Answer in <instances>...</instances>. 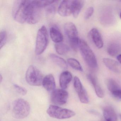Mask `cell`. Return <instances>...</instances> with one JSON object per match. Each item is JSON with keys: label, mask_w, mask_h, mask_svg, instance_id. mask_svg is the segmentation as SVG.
<instances>
[{"label": "cell", "mask_w": 121, "mask_h": 121, "mask_svg": "<svg viewBox=\"0 0 121 121\" xmlns=\"http://www.w3.org/2000/svg\"><path fill=\"white\" fill-rule=\"evenodd\" d=\"M73 0H63L59 5L58 13L62 17H68L73 14Z\"/></svg>", "instance_id": "obj_9"}, {"label": "cell", "mask_w": 121, "mask_h": 121, "mask_svg": "<svg viewBox=\"0 0 121 121\" xmlns=\"http://www.w3.org/2000/svg\"><path fill=\"white\" fill-rule=\"evenodd\" d=\"M78 95L79 99L81 103L85 104H87L89 102L88 97L87 94V92L85 89L81 93Z\"/></svg>", "instance_id": "obj_26"}, {"label": "cell", "mask_w": 121, "mask_h": 121, "mask_svg": "<svg viewBox=\"0 0 121 121\" xmlns=\"http://www.w3.org/2000/svg\"><path fill=\"white\" fill-rule=\"evenodd\" d=\"M32 0H17L15 1L13 8V17L20 23L27 22L31 10Z\"/></svg>", "instance_id": "obj_1"}, {"label": "cell", "mask_w": 121, "mask_h": 121, "mask_svg": "<svg viewBox=\"0 0 121 121\" xmlns=\"http://www.w3.org/2000/svg\"><path fill=\"white\" fill-rule=\"evenodd\" d=\"M25 78L28 84L32 86H39L42 84L43 75L41 71L34 66L29 67L26 73Z\"/></svg>", "instance_id": "obj_7"}, {"label": "cell", "mask_w": 121, "mask_h": 121, "mask_svg": "<svg viewBox=\"0 0 121 121\" xmlns=\"http://www.w3.org/2000/svg\"><path fill=\"white\" fill-rule=\"evenodd\" d=\"M56 2L55 0H34V3L41 8L48 7Z\"/></svg>", "instance_id": "obj_25"}, {"label": "cell", "mask_w": 121, "mask_h": 121, "mask_svg": "<svg viewBox=\"0 0 121 121\" xmlns=\"http://www.w3.org/2000/svg\"><path fill=\"white\" fill-rule=\"evenodd\" d=\"M48 43V37L46 27L43 26L39 29L37 35L35 53L37 55L42 54L46 50Z\"/></svg>", "instance_id": "obj_5"}, {"label": "cell", "mask_w": 121, "mask_h": 121, "mask_svg": "<svg viewBox=\"0 0 121 121\" xmlns=\"http://www.w3.org/2000/svg\"><path fill=\"white\" fill-rule=\"evenodd\" d=\"M41 15V8L37 6L32 0V8L27 22L30 24H36L40 20Z\"/></svg>", "instance_id": "obj_10"}, {"label": "cell", "mask_w": 121, "mask_h": 121, "mask_svg": "<svg viewBox=\"0 0 121 121\" xmlns=\"http://www.w3.org/2000/svg\"><path fill=\"white\" fill-rule=\"evenodd\" d=\"M55 48L57 53L60 55L66 54L70 51V48L68 45L61 42L56 43L55 44Z\"/></svg>", "instance_id": "obj_21"}, {"label": "cell", "mask_w": 121, "mask_h": 121, "mask_svg": "<svg viewBox=\"0 0 121 121\" xmlns=\"http://www.w3.org/2000/svg\"><path fill=\"white\" fill-rule=\"evenodd\" d=\"M47 112L51 117L59 119H68L75 115V113L73 110L53 105L49 106Z\"/></svg>", "instance_id": "obj_6"}, {"label": "cell", "mask_w": 121, "mask_h": 121, "mask_svg": "<svg viewBox=\"0 0 121 121\" xmlns=\"http://www.w3.org/2000/svg\"><path fill=\"white\" fill-rule=\"evenodd\" d=\"M120 117H121V114L120 115Z\"/></svg>", "instance_id": "obj_35"}, {"label": "cell", "mask_w": 121, "mask_h": 121, "mask_svg": "<svg viewBox=\"0 0 121 121\" xmlns=\"http://www.w3.org/2000/svg\"><path fill=\"white\" fill-rule=\"evenodd\" d=\"M49 32L52 39L56 43H60L63 41V35L56 27L54 26L51 27L50 28Z\"/></svg>", "instance_id": "obj_18"}, {"label": "cell", "mask_w": 121, "mask_h": 121, "mask_svg": "<svg viewBox=\"0 0 121 121\" xmlns=\"http://www.w3.org/2000/svg\"><path fill=\"white\" fill-rule=\"evenodd\" d=\"M117 60L118 61V62L120 64H121V54H119V55L117 56Z\"/></svg>", "instance_id": "obj_32"}, {"label": "cell", "mask_w": 121, "mask_h": 121, "mask_svg": "<svg viewBox=\"0 0 121 121\" xmlns=\"http://www.w3.org/2000/svg\"><path fill=\"white\" fill-rule=\"evenodd\" d=\"M14 87L15 90L20 95H24L27 93V91L26 89L23 87L20 86L17 84L14 85Z\"/></svg>", "instance_id": "obj_28"}, {"label": "cell", "mask_w": 121, "mask_h": 121, "mask_svg": "<svg viewBox=\"0 0 121 121\" xmlns=\"http://www.w3.org/2000/svg\"><path fill=\"white\" fill-rule=\"evenodd\" d=\"M7 33L6 31L3 30L0 33V49L4 46L6 43L7 40Z\"/></svg>", "instance_id": "obj_27"}, {"label": "cell", "mask_w": 121, "mask_h": 121, "mask_svg": "<svg viewBox=\"0 0 121 121\" xmlns=\"http://www.w3.org/2000/svg\"><path fill=\"white\" fill-rule=\"evenodd\" d=\"M108 54L112 56H117L121 52V44L117 42L110 43L107 49Z\"/></svg>", "instance_id": "obj_15"}, {"label": "cell", "mask_w": 121, "mask_h": 121, "mask_svg": "<svg viewBox=\"0 0 121 121\" xmlns=\"http://www.w3.org/2000/svg\"><path fill=\"white\" fill-rule=\"evenodd\" d=\"M84 4L83 0H73V17L76 18L78 17Z\"/></svg>", "instance_id": "obj_20"}, {"label": "cell", "mask_w": 121, "mask_h": 121, "mask_svg": "<svg viewBox=\"0 0 121 121\" xmlns=\"http://www.w3.org/2000/svg\"><path fill=\"white\" fill-rule=\"evenodd\" d=\"M103 116L105 121H117V114L111 107H106L103 109Z\"/></svg>", "instance_id": "obj_16"}, {"label": "cell", "mask_w": 121, "mask_h": 121, "mask_svg": "<svg viewBox=\"0 0 121 121\" xmlns=\"http://www.w3.org/2000/svg\"><path fill=\"white\" fill-rule=\"evenodd\" d=\"M50 5V6H48L47 8L46 12L48 14H55L56 11V7L54 5Z\"/></svg>", "instance_id": "obj_30"}, {"label": "cell", "mask_w": 121, "mask_h": 121, "mask_svg": "<svg viewBox=\"0 0 121 121\" xmlns=\"http://www.w3.org/2000/svg\"><path fill=\"white\" fill-rule=\"evenodd\" d=\"M94 8L93 7H91L87 8L85 13L84 17L86 20L88 19L91 17L94 13Z\"/></svg>", "instance_id": "obj_29"}, {"label": "cell", "mask_w": 121, "mask_h": 121, "mask_svg": "<svg viewBox=\"0 0 121 121\" xmlns=\"http://www.w3.org/2000/svg\"><path fill=\"white\" fill-rule=\"evenodd\" d=\"M68 93L63 89H55L52 93L51 101L56 105H63L67 102Z\"/></svg>", "instance_id": "obj_8"}, {"label": "cell", "mask_w": 121, "mask_h": 121, "mask_svg": "<svg viewBox=\"0 0 121 121\" xmlns=\"http://www.w3.org/2000/svg\"><path fill=\"white\" fill-rule=\"evenodd\" d=\"M107 85L108 90L111 93L121 89L119 85L113 79H109L107 81Z\"/></svg>", "instance_id": "obj_23"}, {"label": "cell", "mask_w": 121, "mask_h": 121, "mask_svg": "<svg viewBox=\"0 0 121 121\" xmlns=\"http://www.w3.org/2000/svg\"><path fill=\"white\" fill-rule=\"evenodd\" d=\"M120 19H121V12L120 13Z\"/></svg>", "instance_id": "obj_34"}, {"label": "cell", "mask_w": 121, "mask_h": 121, "mask_svg": "<svg viewBox=\"0 0 121 121\" xmlns=\"http://www.w3.org/2000/svg\"><path fill=\"white\" fill-rule=\"evenodd\" d=\"M50 58L54 63L61 68L64 69L68 68V65L65 61L58 56L54 54H51Z\"/></svg>", "instance_id": "obj_19"}, {"label": "cell", "mask_w": 121, "mask_h": 121, "mask_svg": "<svg viewBox=\"0 0 121 121\" xmlns=\"http://www.w3.org/2000/svg\"><path fill=\"white\" fill-rule=\"evenodd\" d=\"M73 85L74 88L78 95L82 92L84 90L85 88L83 86L79 78L77 76H75L73 80Z\"/></svg>", "instance_id": "obj_24"}, {"label": "cell", "mask_w": 121, "mask_h": 121, "mask_svg": "<svg viewBox=\"0 0 121 121\" xmlns=\"http://www.w3.org/2000/svg\"><path fill=\"white\" fill-rule=\"evenodd\" d=\"M78 48L83 58L87 65L92 68H97L98 66L97 59L87 42L83 39H80Z\"/></svg>", "instance_id": "obj_2"}, {"label": "cell", "mask_w": 121, "mask_h": 121, "mask_svg": "<svg viewBox=\"0 0 121 121\" xmlns=\"http://www.w3.org/2000/svg\"><path fill=\"white\" fill-rule=\"evenodd\" d=\"M103 60L105 66L110 70L114 73H120L121 68L119 62L109 58H104Z\"/></svg>", "instance_id": "obj_13"}, {"label": "cell", "mask_w": 121, "mask_h": 121, "mask_svg": "<svg viewBox=\"0 0 121 121\" xmlns=\"http://www.w3.org/2000/svg\"><path fill=\"white\" fill-rule=\"evenodd\" d=\"M67 61L69 65L73 69L80 71L83 70L80 62L75 59L70 58L68 59Z\"/></svg>", "instance_id": "obj_22"}, {"label": "cell", "mask_w": 121, "mask_h": 121, "mask_svg": "<svg viewBox=\"0 0 121 121\" xmlns=\"http://www.w3.org/2000/svg\"><path fill=\"white\" fill-rule=\"evenodd\" d=\"M64 30L69 39L71 47L73 50L76 51L78 48L80 39L76 26L72 22H67L64 25Z\"/></svg>", "instance_id": "obj_4"}, {"label": "cell", "mask_w": 121, "mask_h": 121, "mask_svg": "<svg viewBox=\"0 0 121 121\" xmlns=\"http://www.w3.org/2000/svg\"><path fill=\"white\" fill-rule=\"evenodd\" d=\"M42 84L44 88L48 92H52L56 89L55 79L52 74L47 75L43 78Z\"/></svg>", "instance_id": "obj_12"}, {"label": "cell", "mask_w": 121, "mask_h": 121, "mask_svg": "<svg viewBox=\"0 0 121 121\" xmlns=\"http://www.w3.org/2000/svg\"><path fill=\"white\" fill-rule=\"evenodd\" d=\"M89 35L95 46L98 48H102L104 43L102 36L98 30L96 28H93L90 31Z\"/></svg>", "instance_id": "obj_11"}, {"label": "cell", "mask_w": 121, "mask_h": 121, "mask_svg": "<svg viewBox=\"0 0 121 121\" xmlns=\"http://www.w3.org/2000/svg\"><path fill=\"white\" fill-rule=\"evenodd\" d=\"M2 75H0V83L2 82Z\"/></svg>", "instance_id": "obj_33"}, {"label": "cell", "mask_w": 121, "mask_h": 121, "mask_svg": "<svg viewBox=\"0 0 121 121\" xmlns=\"http://www.w3.org/2000/svg\"><path fill=\"white\" fill-rule=\"evenodd\" d=\"M111 93L115 98L121 100V89L117 90Z\"/></svg>", "instance_id": "obj_31"}, {"label": "cell", "mask_w": 121, "mask_h": 121, "mask_svg": "<svg viewBox=\"0 0 121 121\" xmlns=\"http://www.w3.org/2000/svg\"><path fill=\"white\" fill-rule=\"evenodd\" d=\"M30 110L29 103L24 99H17L13 104V116L16 119H22L27 117L29 114Z\"/></svg>", "instance_id": "obj_3"}, {"label": "cell", "mask_w": 121, "mask_h": 121, "mask_svg": "<svg viewBox=\"0 0 121 121\" xmlns=\"http://www.w3.org/2000/svg\"><path fill=\"white\" fill-rule=\"evenodd\" d=\"M72 78V74L69 71H66L61 73L59 77V83L62 89L64 90L68 87Z\"/></svg>", "instance_id": "obj_14"}, {"label": "cell", "mask_w": 121, "mask_h": 121, "mask_svg": "<svg viewBox=\"0 0 121 121\" xmlns=\"http://www.w3.org/2000/svg\"><path fill=\"white\" fill-rule=\"evenodd\" d=\"M88 78L93 86L95 93L98 97L100 98H103L104 95L103 91L98 84L96 78L92 74H89L88 75Z\"/></svg>", "instance_id": "obj_17"}]
</instances>
